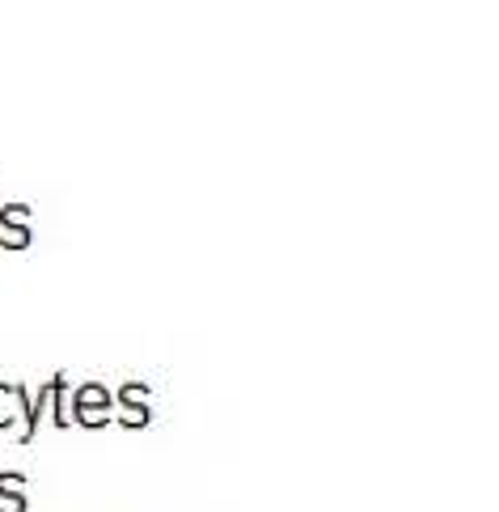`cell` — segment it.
I'll return each mask as SVG.
<instances>
[{
    "mask_svg": "<svg viewBox=\"0 0 499 512\" xmlns=\"http://www.w3.org/2000/svg\"><path fill=\"white\" fill-rule=\"evenodd\" d=\"M0 512H30V500H22V504H13V500H0Z\"/></svg>",
    "mask_w": 499,
    "mask_h": 512,
    "instance_id": "52a82bcc",
    "label": "cell"
},
{
    "mask_svg": "<svg viewBox=\"0 0 499 512\" xmlns=\"http://www.w3.org/2000/svg\"><path fill=\"white\" fill-rule=\"evenodd\" d=\"M26 487H30L26 474H17V470H5V474H0V500L22 504V500H26Z\"/></svg>",
    "mask_w": 499,
    "mask_h": 512,
    "instance_id": "8992f818",
    "label": "cell"
},
{
    "mask_svg": "<svg viewBox=\"0 0 499 512\" xmlns=\"http://www.w3.org/2000/svg\"><path fill=\"white\" fill-rule=\"evenodd\" d=\"M106 407H110V390L102 381H85V386L72 394V424H81L89 411H106Z\"/></svg>",
    "mask_w": 499,
    "mask_h": 512,
    "instance_id": "7a4b0ae2",
    "label": "cell"
},
{
    "mask_svg": "<svg viewBox=\"0 0 499 512\" xmlns=\"http://www.w3.org/2000/svg\"><path fill=\"white\" fill-rule=\"evenodd\" d=\"M26 402H30V394L22 386H9V381H0V432H9L17 419L26 415Z\"/></svg>",
    "mask_w": 499,
    "mask_h": 512,
    "instance_id": "3957f363",
    "label": "cell"
},
{
    "mask_svg": "<svg viewBox=\"0 0 499 512\" xmlns=\"http://www.w3.org/2000/svg\"><path fill=\"white\" fill-rule=\"evenodd\" d=\"M119 428H132V432H144L153 424V407H149V398H123L119 402V419H115Z\"/></svg>",
    "mask_w": 499,
    "mask_h": 512,
    "instance_id": "277c9868",
    "label": "cell"
},
{
    "mask_svg": "<svg viewBox=\"0 0 499 512\" xmlns=\"http://www.w3.org/2000/svg\"><path fill=\"white\" fill-rule=\"evenodd\" d=\"M51 428H77L72 424V398H68V377L55 373V394H51Z\"/></svg>",
    "mask_w": 499,
    "mask_h": 512,
    "instance_id": "5b68a950",
    "label": "cell"
},
{
    "mask_svg": "<svg viewBox=\"0 0 499 512\" xmlns=\"http://www.w3.org/2000/svg\"><path fill=\"white\" fill-rule=\"evenodd\" d=\"M51 394H55V377L26 402V415H22V424H26V428H22V445H34V436H39V428H43V415H51Z\"/></svg>",
    "mask_w": 499,
    "mask_h": 512,
    "instance_id": "6da1fadb",
    "label": "cell"
}]
</instances>
